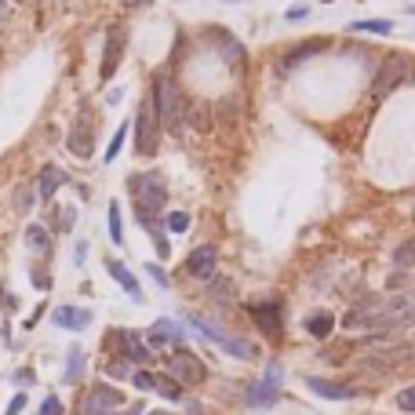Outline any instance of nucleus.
Here are the masks:
<instances>
[{
  "instance_id": "17",
  "label": "nucleus",
  "mask_w": 415,
  "mask_h": 415,
  "mask_svg": "<svg viewBox=\"0 0 415 415\" xmlns=\"http://www.w3.org/2000/svg\"><path fill=\"white\" fill-rule=\"evenodd\" d=\"M117 62H120V33L117 30H109V37H106V58H102V80H109L117 73Z\"/></svg>"
},
{
  "instance_id": "1",
  "label": "nucleus",
  "mask_w": 415,
  "mask_h": 415,
  "mask_svg": "<svg viewBox=\"0 0 415 415\" xmlns=\"http://www.w3.org/2000/svg\"><path fill=\"white\" fill-rule=\"evenodd\" d=\"M153 109H157V120L168 131H179L182 124V99H179V87L168 73L153 77Z\"/></svg>"
},
{
  "instance_id": "35",
  "label": "nucleus",
  "mask_w": 415,
  "mask_h": 415,
  "mask_svg": "<svg viewBox=\"0 0 415 415\" xmlns=\"http://www.w3.org/2000/svg\"><path fill=\"white\" fill-rule=\"evenodd\" d=\"M295 18H306V8H288V22H295Z\"/></svg>"
},
{
  "instance_id": "20",
  "label": "nucleus",
  "mask_w": 415,
  "mask_h": 415,
  "mask_svg": "<svg viewBox=\"0 0 415 415\" xmlns=\"http://www.w3.org/2000/svg\"><path fill=\"white\" fill-rule=\"evenodd\" d=\"M332 328H335V317L332 314H314L310 321H306V332H310L314 339H328V335H332Z\"/></svg>"
},
{
  "instance_id": "34",
  "label": "nucleus",
  "mask_w": 415,
  "mask_h": 415,
  "mask_svg": "<svg viewBox=\"0 0 415 415\" xmlns=\"http://www.w3.org/2000/svg\"><path fill=\"white\" fill-rule=\"evenodd\" d=\"M33 280L40 284V292H48V284H51V280H48V273H44V270H37V273H33Z\"/></svg>"
},
{
  "instance_id": "25",
  "label": "nucleus",
  "mask_w": 415,
  "mask_h": 415,
  "mask_svg": "<svg viewBox=\"0 0 415 415\" xmlns=\"http://www.w3.org/2000/svg\"><path fill=\"white\" fill-rule=\"evenodd\" d=\"M124 139H128V124H120V128L113 131V142H109V149H106V161H117V153H120Z\"/></svg>"
},
{
  "instance_id": "31",
  "label": "nucleus",
  "mask_w": 415,
  "mask_h": 415,
  "mask_svg": "<svg viewBox=\"0 0 415 415\" xmlns=\"http://www.w3.org/2000/svg\"><path fill=\"white\" fill-rule=\"evenodd\" d=\"M146 273H149L153 280H157V284H161V288H168V284H171V280H168V273H164L161 266H149V262H146Z\"/></svg>"
},
{
  "instance_id": "8",
  "label": "nucleus",
  "mask_w": 415,
  "mask_h": 415,
  "mask_svg": "<svg viewBox=\"0 0 415 415\" xmlns=\"http://www.w3.org/2000/svg\"><path fill=\"white\" fill-rule=\"evenodd\" d=\"M146 342H149V349H179L182 346V328L175 321H168V317H161L157 324L149 328Z\"/></svg>"
},
{
  "instance_id": "39",
  "label": "nucleus",
  "mask_w": 415,
  "mask_h": 415,
  "mask_svg": "<svg viewBox=\"0 0 415 415\" xmlns=\"http://www.w3.org/2000/svg\"><path fill=\"white\" fill-rule=\"evenodd\" d=\"M0 4H4V0H0Z\"/></svg>"
},
{
  "instance_id": "37",
  "label": "nucleus",
  "mask_w": 415,
  "mask_h": 415,
  "mask_svg": "<svg viewBox=\"0 0 415 415\" xmlns=\"http://www.w3.org/2000/svg\"><path fill=\"white\" fill-rule=\"evenodd\" d=\"M149 415H171V411H149Z\"/></svg>"
},
{
  "instance_id": "32",
  "label": "nucleus",
  "mask_w": 415,
  "mask_h": 415,
  "mask_svg": "<svg viewBox=\"0 0 415 415\" xmlns=\"http://www.w3.org/2000/svg\"><path fill=\"white\" fill-rule=\"evenodd\" d=\"M40 415H62V404H58V397H48V401H44Z\"/></svg>"
},
{
  "instance_id": "12",
  "label": "nucleus",
  "mask_w": 415,
  "mask_h": 415,
  "mask_svg": "<svg viewBox=\"0 0 415 415\" xmlns=\"http://www.w3.org/2000/svg\"><path fill=\"white\" fill-rule=\"evenodd\" d=\"M92 139H95V120L87 124L84 117H77L73 131H70V149L77 157H92Z\"/></svg>"
},
{
  "instance_id": "5",
  "label": "nucleus",
  "mask_w": 415,
  "mask_h": 415,
  "mask_svg": "<svg viewBox=\"0 0 415 415\" xmlns=\"http://www.w3.org/2000/svg\"><path fill=\"white\" fill-rule=\"evenodd\" d=\"M157 109H153V99H142L139 106V117H135V128H139V142L135 149L142 153V157H149L153 149H157Z\"/></svg>"
},
{
  "instance_id": "29",
  "label": "nucleus",
  "mask_w": 415,
  "mask_h": 415,
  "mask_svg": "<svg viewBox=\"0 0 415 415\" xmlns=\"http://www.w3.org/2000/svg\"><path fill=\"white\" fill-rule=\"evenodd\" d=\"M30 197H33L30 186H18V190H15V208H18V211H30V204H33Z\"/></svg>"
},
{
  "instance_id": "28",
  "label": "nucleus",
  "mask_w": 415,
  "mask_h": 415,
  "mask_svg": "<svg viewBox=\"0 0 415 415\" xmlns=\"http://www.w3.org/2000/svg\"><path fill=\"white\" fill-rule=\"evenodd\" d=\"M397 404H401L404 411H411V415H415V386H404V390L397 393Z\"/></svg>"
},
{
  "instance_id": "9",
  "label": "nucleus",
  "mask_w": 415,
  "mask_h": 415,
  "mask_svg": "<svg viewBox=\"0 0 415 415\" xmlns=\"http://www.w3.org/2000/svg\"><path fill=\"white\" fill-rule=\"evenodd\" d=\"M186 270H190V277H197V280H211V273H215V248H211V244L193 248L190 259H186Z\"/></svg>"
},
{
  "instance_id": "14",
  "label": "nucleus",
  "mask_w": 415,
  "mask_h": 415,
  "mask_svg": "<svg viewBox=\"0 0 415 415\" xmlns=\"http://www.w3.org/2000/svg\"><path fill=\"white\" fill-rule=\"evenodd\" d=\"M55 324L70 328V332H84V328L92 324V314L80 310V306H58V310H55Z\"/></svg>"
},
{
  "instance_id": "26",
  "label": "nucleus",
  "mask_w": 415,
  "mask_h": 415,
  "mask_svg": "<svg viewBox=\"0 0 415 415\" xmlns=\"http://www.w3.org/2000/svg\"><path fill=\"white\" fill-rule=\"evenodd\" d=\"M106 371H109L113 379H131V361H128V357H120V361H109V364H106Z\"/></svg>"
},
{
  "instance_id": "2",
  "label": "nucleus",
  "mask_w": 415,
  "mask_h": 415,
  "mask_svg": "<svg viewBox=\"0 0 415 415\" xmlns=\"http://www.w3.org/2000/svg\"><path fill=\"white\" fill-rule=\"evenodd\" d=\"M168 376L179 386H201L208 379V368L197 354H190V349L179 346V349H171V357H168Z\"/></svg>"
},
{
  "instance_id": "10",
  "label": "nucleus",
  "mask_w": 415,
  "mask_h": 415,
  "mask_svg": "<svg viewBox=\"0 0 415 415\" xmlns=\"http://www.w3.org/2000/svg\"><path fill=\"white\" fill-rule=\"evenodd\" d=\"M306 386H310L317 397H328V401H349V397H357V390L354 386H346V383H332V379H317L310 376L306 379Z\"/></svg>"
},
{
  "instance_id": "11",
  "label": "nucleus",
  "mask_w": 415,
  "mask_h": 415,
  "mask_svg": "<svg viewBox=\"0 0 415 415\" xmlns=\"http://www.w3.org/2000/svg\"><path fill=\"white\" fill-rule=\"evenodd\" d=\"M252 314H255V324H259L270 339L280 335V306H277V302H259V306H252Z\"/></svg>"
},
{
  "instance_id": "3",
  "label": "nucleus",
  "mask_w": 415,
  "mask_h": 415,
  "mask_svg": "<svg viewBox=\"0 0 415 415\" xmlns=\"http://www.w3.org/2000/svg\"><path fill=\"white\" fill-rule=\"evenodd\" d=\"M131 186V193L139 197V204H142V211L146 215H157L161 208H164V201H168V190H164V179L157 171H146V175H135V179L128 182Z\"/></svg>"
},
{
  "instance_id": "16",
  "label": "nucleus",
  "mask_w": 415,
  "mask_h": 415,
  "mask_svg": "<svg viewBox=\"0 0 415 415\" xmlns=\"http://www.w3.org/2000/svg\"><path fill=\"white\" fill-rule=\"evenodd\" d=\"M106 270H109V277H113L117 284H120V288L131 295V299H142V288H139V280L135 277H131V270L124 266V262H117V259H109L106 262Z\"/></svg>"
},
{
  "instance_id": "22",
  "label": "nucleus",
  "mask_w": 415,
  "mask_h": 415,
  "mask_svg": "<svg viewBox=\"0 0 415 415\" xmlns=\"http://www.w3.org/2000/svg\"><path fill=\"white\" fill-rule=\"evenodd\" d=\"M84 376V349L70 346V364H66V383H77Z\"/></svg>"
},
{
  "instance_id": "6",
  "label": "nucleus",
  "mask_w": 415,
  "mask_h": 415,
  "mask_svg": "<svg viewBox=\"0 0 415 415\" xmlns=\"http://www.w3.org/2000/svg\"><path fill=\"white\" fill-rule=\"evenodd\" d=\"M411 73V62L404 58V55H390L386 62H383V70H379V77H376V87H371V92H376V99H383V95H390L393 87H397L404 77Z\"/></svg>"
},
{
  "instance_id": "19",
  "label": "nucleus",
  "mask_w": 415,
  "mask_h": 415,
  "mask_svg": "<svg viewBox=\"0 0 415 415\" xmlns=\"http://www.w3.org/2000/svg\"><path fill=\"white\" fill-rule=\"evenodd\" d=\"M349 33H379V37H390L393 33V22L390 18H361V22H349Z\"/></svg>"
},
{
  "instance_id": "15",
  "label": "nucleus",
  "mask_w": 415,
  "mask_h": 415,
  "mask_svg": "<svg viewBox=\"0 0 415 415\" xmlns=\"http://www.w3.org/2000/svg\"><path fill=\"white\" fill-rule=\"evenodd\" d=\"M117 335H120V346H124V357H128V361H135V364H149L153 349H149L135 332H117Z\"/></svg>"
},
{
  "instance_id": "21",
  "label": "nucleus",
  "mask_w": 415,
  "mask_h": 415,
  "mask_svg": "<svg viewBox=\"0 0 415 415\" xmlns=\"http://www.w3.org/2000/svg\"><path fill=\"white\" fill-rule=\"evenodd\" d=\"M153 390H157L161 397H168V401H179L182 397V386L175 383L171 376H153Z\"/></svg>"
},
{
  "instance_id": "4",
  "label": "nucleus",
  "mask_w": 415,
  "mask_h": 415,
  "mask_svg": "<svg viewBox=\"0 0 415 415\" xmlns=\"http://www.w3.org/2000/svg\"><path fill=\"white\" fill-rule=\"evenodd\" d=\"M190 324L197 328V332H201L204 339H211V342H218L226 349L230 357H240V361H252L255 357V346L252 342H244V339H233V335H226L223 328H215L211 321H204V317H190Z\"/></svg>"
},
{
  "instance_id": "13",
  "label": "nucleus",
  "mask_w": 415,
  "mask_h": 415,
  "mask_svg": "<svg viewBox=\"0 0 415 415\" xmlns=\"http://www.w3.org/2000/svg\"><path fill=\"white\" fill-rule=\"evenodd\" d=\"M58 186H66V171L48 164L40 171V179H37V197H40V201H51V197L58 193Z\"/></svg>"
},
{
  "instance_id": "30",
  "label": "nucleus",
  "mask_w": 415,
  "mask_h": 415,
  "mask_svg": "<svg viewBox=\"0 0 415 415\" xmlns=\"http://www.w3.org/2000/svg\"><path fill=\"white\" fill-rule=\"evenodd\" d=\"M131 383H135L139 390H153V371H135V376H131Z\"/></svg>"
},
{
  "instance_id": "18",
  "label": "nucleus",
  "mask_w": 415,
  "mask_h": 415,
  "mask_svg": "<svg viewBox=\"0 0 415 415\" xmlns=\"http://www.w3.org/2000/svg\"><path fill=\"white\" fill-rule=\"evenodd\" d=\"M26 248L33 252V255H40V259H48L51 255V237H48V230L44 226H26Z\"/></svg>"
},
{
  "instance_id": "33",
  "label": "nucleus",
  "mask_w": 415,
  "mask_h": 415,
  "mask_svg": "<svg viewBox=\"0 0 415 415\" xmlns=\"http://www.w3.org/2000/svg\"><path fill=\"white\" fill-rule=\"evenodd\" d=\"M22 408H26V393H18V397H15V401L8 404V415H18Z\"/></svg>"
},
{
  "instance_id": "23",
  "label": "nucleus",
  "mask_w": 415,
  "mask_h": 415,
  "mask_svg": "<svg viewBox=\"0 0 415 415\" xmlns=\"http://www.w3.org/2000/svg\"><path fill=\"white\" fill-rule=\"evenodd\" d=\"M109 240L113 244H124V218H120V204H109Z\"/></svg>"
},
{
  "instance_id": "38",
  "label": "nucleus",
  "mask_w": 415,
  "mask_h": 415,
  "mask_svg": "<svg viewBox=\"0 0 415 415\" xmlns=\"http://www.w3.org/2000/svg\"><path fill=\"white\" fill-rule=\"evenodd\" d=\"M226 4H233V0H226Z\"/></svg>"
},
{
  "instance_id": "27",
  "label": "nucleus",
  "mask_w": 415,
  "mask_h": 415,
  "mask_svg": "<svg viewBox=\"0 0 415 415\" xmlns=\"http://www.w3.org/2000/svg\"><path fill=\"white\" fill-rule=\"evenodd\" d=\"M317 48H324V44H321V40H310V44H302V48H295V51L288 55V66H295V62H302L306 55H310V51H317Z\"/></svg>"
},
{
  "instance_id": "36",
  "label": "nucleus",
  "mask_w": 415,
  "mask_h": 415,
  "mask_svg": "<svg viewBox=\"0 0 415 415\" xmlns=\"http://www.w3.org/2000/svg\"><path fill=\"white\" fill-rule=\"evenodd\" d=\"M135 4H142V0H128V8H135Z\"/></svg>"
},
{
  "instance_id": "24",
  "label": "nucleus",
  "mask_w": 415,
  "mask_h": 415,
  "mask_svg": "<svg viewBox=\"0 0 415 415\" xmlns=\"http://www.w3.org/2000/svg\"><path fill=\"white\" fill-rule=\"evenodd\" d=\"M164 230H168V233H186V230H190V215H186V211H168Z\"/></svg>"
},
{
  "instance_id": "7",
  "label": "nucleus",
  "mask_w": 415,
  "mask_h": 415,
  "mask_svg": "<svg viewBox=\"0 0 415 415\" xmlns=\"http://www.w3.org/2000/svg\"><path fill=\"white\" fill-rule=\"evenodd\" d=\"M280 371H277V364H270V371L262 376L252 390H248V404H255V408H270V404H277V397H280Z\"/></svg>"
}]
</instances>
